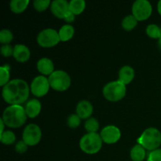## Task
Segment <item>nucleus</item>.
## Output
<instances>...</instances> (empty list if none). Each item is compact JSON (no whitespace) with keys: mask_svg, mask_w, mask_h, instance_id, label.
Returning a JSON list of instances; mask_svg holds the SVG:
<instances>
[{"mask_svg":"<svg viewBox=\"0 0 161 161\" xmlns=\"http://www.w3.org/2000/svg\"><path fill=\"white\" fill-rule=\"evenodd\" d=\"M5 125H6V124H5V123L3 122V119H0V126H1V134L4 132V126Z\"/></svg>","mask_w":161,"mask_h":161,"instance_id":"obj_34","label":"nucleus"},{"mask_svg":"<svg viewBox=\"0 0 161 161\" xmlns=\"http://www.w3.org/2000/svg\"><path fill=\"white\" fill-rule=\"evenodd\" d=\"M14 39V35L9 30L3 29L0 31V42L4 45L9 43Z\"/></svg>","mask_w":161,"mask_h":161,"instance_id":"obj_26","label":"nucleus"},{"mask_svg":"<svg viewBox=\"0 0 161 161\" xmlns=\"http://www.w3.org/2000/svg\"><path fill=\"white\" fill-rule=\"evenodd\" d=\"M93 113V106L88 101L83 100L80 102L76 107V114L80 119H88Z\"/></svg>","mask_w":161,"mask_h":161,"instance_id":"obj_14","label":"nucleus"},{"mask_svg":"<svg viewBox=\"0 0 161 161\" xmlns=\"http://www.w3.org/2000/svg\"><path fill=\"white\" fill-rule=\"evenodd\" d=\"M0 74H1V80H0V86H4L9 83V72L6 66H2L0 68Z\"/></svg>","mask_w":161,"mask_h":161,"instance_id":"obj_27","label":"nucleus"},{"mask_svg":"<svg viewBox=\"0 0 161 161\" xmlns=\"http://www.w3.org/2000/svg\"><path fill=\"white\" fill-rule=\"evenodd\" d=\"M135 77V71L130 66L126 65L121 68L119 72V81L124 85L129 84Z\"/></svg>","mask_w":161,"mask_h":161,"instance_id":"obj_16","label":"nucleus"},{"mask_svg":"<svg viewBox=\"0 0 161 161\" xmlns=\"http://www.w3.org/2000/svg\"><path fill=\"white\" fill-rule=\"evenodd\" d=\"M50 86L48 79L43 75H39L31 82V91L36 97H42L47 94Z\"/></svg>","mask_w":161,"mask_h":161,"instance_id":"obj_10","label":"nucleus"},{"mask_svg":"<svg viewBox=\"0 0 161 161\" xmlns=\"http://www.w3.org/2000/svg\"><path fill=\"white\" fill-rule=\"evenodd\" d=\"M102 146L101 135L97 133H88L80 139V147L87 154H95L100 151Z\"/></svg>","mask_w":161,"mask_h":161,"instance_id":"obj_4","label":"nucleus"},{"mask_svg":"<svg viewBox=\"0 0 161 161\" xmlns=\"http://www.w3.org/2000/svg\"><path fill=\"white\" fill-rule=\"evenodd\" d=\"M68 125L71 128H77L80 125L81 119L77 114H72L68 118Z\"/></svg>","mask_w":161,"mask_h":161,"instance_id":"obj_28","label":"nucleus"},{"mask_svg":"<svg viewBox=\"0 0 161 161\" xmlns=\"http://www.w3.org/2000/svg\"><path fill=\"white\" fill-rule=\"evenodd\" d=\"M161 28H159L157 25H148L147 28H146V33L148 36L152 39H160L161 36Z\"/></svg>","mask_w":161,"mask_h":161,"instance_id":"obj_24","label":"nucleus"},{"mask_svg":"<svg viewBox=\"0 0 161 161\" xmlns=\"http://www.w3.org/2000/svg\"><path fill=\"white\" fill-rule=\"evenodd\" d=\"M158 46H159V48L161 50V36H160V38L159 39V41H158Z\"/></svg>","mask_w":161,"mask_h":161,"instance_id":"obj_36","label":"nucleus"},{"mask_svg":"<svg viewBox=\"0 0 161 161\" xmlns=\"http://www.w3.org/2000/svg\"><path fill=\"white\" fill-rule=\"evenodd\" d=\"M42 136V132L38 125L31 124L27 126L23 132V141L28 146H34L39 142Z\"/></svg>","mask_w":161,"mask_h":161,"instance_id":"obj_9","label":"nucleus"},{"mask_svg":"<svg viewBox=\"0 0 161 161\" xmlns=\"http://www.w3.org/2000/svg\"><path fill=\"white\" fill-rule=\"evenodd\" d=\"M15 149L18 153H24L28 149V145L24 141H19L16 145Z\"/></svg>","mask_w":161,"mask_h":161,"instance_id":"obj_32","label":"nucleus"},{"mask_svg":"<svg viewBox=\"0 0 161 161\" xmlns=\"http://www.w3.org/2000/svg\"><path fill=\"white\" fill-rule=\"evenodd\" d=\"M146 154V149L138 144L134 146L130 150V158L133 161H143Z\"/></svg>","mask_w":161,"mask_h":161,"instance_id":"obj_18","label":"nucleus"},{"mask_svg":"<svg viewBox=\"0 0 161 161\" xmlns=\"http://www.w3.org/2000/svg\"><path fill=\"white\" fill-rule=\"evenodd\" d=\"M157 9H158L159 14L161 15V0L158 2V4H157Z\"/></svg>","mask_w":161,"mask_h":161,"instance_id":"obj_35","label":"nucleus"},{"mask_svg":"<svg viewBox=\"0 0 161 161\" xmlns=\"http://www.w3.org/2000/svg\"><path fill=\"white\" fill-rule=\"evenodd\" d=\"M29 4L28 0H12L10 2V9L15 14H20L27 8Z\"/></svg>","mask_w":161,"mask_h":161,"instance_id":"obj_21","label":"nucleus"},{"mask_svg":"<svg viewBox=\"0 0 161 161\" xmlns=\"http://www.w3.org/2000/svg\"><path fill=\"white\" fill-rule=\"evenodd\" d=\"M49 83L50 87L58 91H64L71 85V78L67 72L61 70L54 71L49 75Z\"/></svg>","mask_w":161,"mask_h":161,"instance_id":"obj_6","label":"nucleus"},{"mask_svg":"<svg viewBox=\"0 0 161 161\" xmlns=\"http://www.w3.org/2000/svg\"><path fill=\"white\" fill-rule=\"evenodd\" d=\"M14 48H13L12 46L9 45V44H6V45H3L1 47V53L4 57L9 58V57L14 55Z\"/></svg>","mask_w":161,"mask_h":161,"instance_id":"obj_31","label":"nucleus"},{"mask_svg":"<svg viewBox=\"0 0 161 161\" xmlns=\"http://www.w3.org/2000/svg\"><path fill=\"white\" fill-rule=\"evenodd\" d=\"M152 5L147 0H137L132 6V15L138 20H145L152 14Z\"/></svg>","mask_w":161,"mask_h":161,"instance_id":"obj_8","label":"nucleus"},{"mask_svg":"<svg viewBox=\"0 0 161 161\" xmlns=\"http://www.w3.org/2000/svg\"><path fill=\"white\" fill-rule=\"evenodd\" d=\"M147 161H161V149L151 151L148 156Z\"/></svg>","mask_w":161,"mask_h":161,"instance_id":"obj_30","label":"nucleus"},{"mask_svg":"<svg viewBox=\"0 0 161 161\" xmlns=\"http://www.w3.org/2000/svg\"><path fill=\"white\" fill-rule=\"evenodd\" d=\"M138 20L134 15H128L124 18L122 21V27L126 31H131L136 27Z\"/></svg>","mask_w":161,"mask_h":161,"instance_id":"obj_22","label":"nucleus"},{"mask_svg":"<svg viewBox=\"0 0 161 161\" xmlns=\"http://www.w3.org/2000/svg\"><path fill=\"white\" fill-rule=\"evenodd\" d=\"M0 140H1L2 143H3V144L11 145L15 142L16 136L14 133H13L10 130H6V131H4L3 133L1 134Z\"/></svg>","mask_w":161,"mask_h":161,"instance_id":"obj_25","label":"nucleus"},{"mask_svg":"<svg viewBox=\"0 0 161 161\" xmlns=\"http://www.w3.org/2000/svg\"><path fill=\"white\" fill-rule=\"evenodd\" d=\"M14 55L16 60L19 62H25L30 58V50L26 46L23 44H17L14 47Z\"/></svg>","mask_w":161,"mask_h":161,"instance_id":"obj_13","label":"nucleus"},{"mask_svg":"<svg viewBox=\"0 0 161 161\" xmlns=\"http://www.w3.org/2000/svg\"><path fill=\"white\" fill-rule=\"evenodd\" d=\"M27 119L25 108L21 105H10L3 112V120L7 127L17 128L23 126Z\"/></svg>","mask_w":161,"mask_h":161,"instance_id":"obj_2","label":"nucleus"},{"mask_svg":"<svg viewBox=\"0 0 161 161\" xmlns=\"http://www.w3.org/2000/svg\"><path fill=\"white\" fill-rule=\"evenodd\" d=\"M64 19L65 20V21L69 22V23L73 22L74 20H75V14H73L72 12L69 11V12L66 14V16L64 17Z\"/></svg>","mask_w":161,"mask_h":161,"instance_id":"obj_33","label":"nucleus"},{"mask_svg":"<svg viewBox=\"0 0 161 161\" xmlns=\"http://www.w3.org/2000/svg\"><path fill=\"white\" fill-rule=\"evenodd\" d=\"M137 142L147 150H156L161 145V133L158 129L150 127L143 131Z\"/></svg>","mask_w":161,"mask_h":161,"instance_id":"obj_3","label":"nucleus"},{"mask_svg":"<svg viewBox=\"0 0 161 161\" xmlns=\"http://www.w3.org/2000/svg\"><path fill=\"white\" fill-rule=\"evenodd\" d=\"M86 3L84 0H72L69 3V11L75 15H79L84 10Z\"/></svg>","mask_w":161,"mask_h":161,"instance_id":"obj_20","label":"nucleus"},{"mask_svg":"<svg viewBox=\"0 0 161 161\" xmlns=\"http://www.w3.org/2000/svg\"><path fill=\"white\" fill-rule=\"evenodd\" d=\"M61 41L58 31L52 28H47L39 33L37 42L39 46L46 48L56 46Z\"/></svg>","mask_w":161,"mask_h":161,"instance_id":"obj_7","label":"nucleus"},{"mask_svg":"<svg viewBox=\"0 0 161 161\" xmlns=\"http://www.w3.org/2000/svg\"><path fill=\"white\" fill-rule=\"evenodd\" d=\"M50 4V0H35L34 7L36 10L42 12L46 10Z\"/></svg>","mask_w":161,"mask_h":161,"instance_id":"obj_29","label":"nucleus"},{"mask_svg":"<svg viewBox=\"0 0 161 161\" xmlns=\"http://www.w3.org/2000/svg\"><path fill=\"white\" fill-rule=\"evenodd\" d=\"M54 66L50 59L47 58H41L37 63V69L40 73L43 75H51L54 71Z\"/></svg>","mask_w":161,"mask_h":161,"instance_id":"obj_17","label":"nucleus"},{"mask_svg":"<svg viewBox=\"0 0 161 161\" xmlns=\"http://www.w3.org/2000/svg\"><path fill=\"white\" fill-rule=\"evenodd\" d=\"M50 9L55 17L64 19L69 12V3L66 0H54L51 3Z\"/></svg>","mask_w":161,"mask_h":161,"instance_id":"obj_12","label":"nucleus"},{"mask_svg":"<svg viewBox=\"0 0 161 161\" xmlns=\"http://www.w3.org/2000/svg\"><path fill=\"white\" fill-rule=\"evenodd\" d=\"M41 111V103L37 99H31L25 105V112L28 117L35 118Z\"/></svg>","mask_w":161,"mask_h":161,"instance_id":"obj_15","label":"nucleus"},{"mask_svg":"<svg viewBox=\"0 0 161 161\" xmlns=\"http://www.w3.org/2000/svg\"><path fill=\"white\" fill-rule=\"evenodd\" d=\"M121 132L116 126H107L104 127L101 132V138L104 142L107 144H114L119 140Z\"/></svg>","mask_w":161,"mask_h":161,"instance_id":"obj_11","label":"nucleus"},{"mask_svg":"<svg viewBox=\"0 0 161 161\" xmlns=\"http://www.w3.org/2000/svg\"><path fill=\"white\" fill-rule=\"evenodd\" d=\"M126 85L117 81L110 82L103 88V94L107 100L110 102H118L126 95Z\"/></svg>","mask_w":161,"mask_h":161,"instance_id":"obj_5","label":"nucleus"},{"mask_svg":"<svg viewBox=\"0 0 161 161\" xmlns=\"http://www.w3.org/2000/svg\"><path fill=\"white\" fill-rule=\"evenodd\" d=\"M74 33H75L74 28L72 25H63L61 29L59 30V31H58L60 39L62 42H66V41L72 39L74 36Z\"/></svg>","mask_w":161,"mask_h":161,"instance_id":"obj_19","label":"nucleus"},{"mask_svg":"<svg viewBox=\"0 0 161 161\" xmlns=\"http://www.w3.org/2000/svg\"><path fill=\"white\" fill-rule=\"evenodd\" d=\"M3 97L11 105H20L29 96V87L25 80L15 79L5 85L3 88Z\"/></svg>","mask_w":161,"mask_h":161,"instance_id":"obj_1","label":"nucleus"},{"mask_svg":"<svg viewBox=\"0 0 161 161\" xmlns=\"http://www.w3.org/2000/svg\"><path fill=\"white\" fill-rule=\"evenodd\" d=\"M85 128L89 133H96L99 129V123L95 118H89L85 123Z\"/></svg>","mask_w":161,"mask_h":161,"instance_id":"obj_23","label":"nucleus"}]
</instances>
